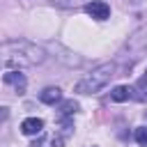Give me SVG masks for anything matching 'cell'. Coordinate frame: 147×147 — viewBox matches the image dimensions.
Returning a JSON list of instances; mask_svg holds the SVG:
<instances>
[{
    "label": "cell",
    "mask_w": 147,
    "mask_h": 147,
    "mask_svg": "<svg viewBox=\"0 0 147 147\" xmlns=\"http://www.w3.org/2000/svg\"><path fill=\"white\" fill-rule=\"evenodd\" d=\"M53 5H57V7H76L78 2H83V0H51Z\"/></svg>",
    "instance_id": "obj_10"
},
{
    "label": "cell",
    "mask_w": 147,
    "mask_h": 147,
    "mask_svg": "<svg viewBox=\"0 0 147 147\" xmlns=\"http://www.w3.org/2000/svg\"><path fill=\"white\" fill-rule=\"evenodd\" d=\"M140 85H142V87L147 85V69H145V74H142V78H140Z\"/></svg>",
    "instance_id": "obj_12"
},
{
    "label": "cell",
    "mask_w": 147,
    "mask_h": 147,
    "mask_svg": "<svg viewBox=\"0 0 147 147\" xmlns=\"http://www.w3.org/2000/svg\"><path fill=\"white\" fill-rule=\"evenodd\" d=\"M133 138H136V142L140 147H147V126H138L136 133H133Z\"/></svg>",
    "instance_id": "obj_9"
},
{
    "label": "cell",
    "mask_w": 147,
    "mask_h": 147,
    "mask_svg": "<svg viewBox=\"0 0 147 147\" xmlns=\"http://www.w3.org/2000/svg\"><path fill=\"white\" fill-rule=\"evenodd\" d=\"M46 60V51L28 39H9L0 44V69L21 71L37 67Z\"/></svg>",
    "instance_id": "obj_1"
},
{
    "label": "cell",
    "mask_w": 147,
    "mask_h": 147,
    "mask_svg": "<svg viewBox=\"0 0 147 147\" xmlns=\"http://www.w3.org/2000/svg\"><path fill=\"white\" fill-rule=\"evenodd\" d=\"M129 96H131V90L126 85H117V87L110 90V99L113 101H129Z\"/></svg>",
    "instance_id": "obj_7"
},
{
    "label": "cell",
    "mask_w": 147,
    "mask_h": 147,
    "mask_svg": "<svg viewBox=\"0 0 147 147\" xmlns=\"http://www.w3.org/2000/svg\"><path fill=\"white\" fill-rule=\"evenodd\" d=\"M39 99H41L44 103H48V106H55V103L62 99V90H60V87H46V90L39 92Z\"/></svg>",
    "instance_id": "obj_6"
},
{
    "label": "cell",
    "mask_w": 147,
    "mask_h": 147,
    "mask_svg": "<svg viewBox=\"0 0 147 147\" xmlns=\"http://www.w3.org/2000/svg\"><path fill=\"white\" fill-rule=\"evenodd\" d=\"M113 76H115V64H99L96 69H92L76 83V92L78 94H96L110 83Z\"/></svg>",
    "instance_id": "obj_2"
},
{
    "label": "cell",
    "mask_w": 147,
    "mask_h": 147,
    "mask_svg": "<svg viewBox=\"0 0 147 147\" xmlns=\"http://www.w3.org/2000/svg\"><path fill=\"white\" fill-rule=\"evenodd\" d=\"M85 11H87L92 18H96V21H106V18L110 16V7H108L103 0H92V2H87V5H85Z\"/></svg>",
    "instance_id": "obj_3"
},
{
    "label": "cell",
    "mask_w": 147,
    "mask_h": 147,
    "mask_svg": "<svg viewBox=\"0 0 147 147\" xmlns=\"http://www.w3.org/2000/svg\"><path fill=\"white\" fill-rule=\"evenodd\" d=\"M76 110H78V103H76L74 99L62 101V106H60V115H62V117H69V115H74Z\"/></svg>",
    "instance_id": "obj_8"
},
{
    "label": "cell",
    "mask_w": 147,
    "mask_h": 147,
    "mask_svg": "<svg viewBox=\"0 0 147 147\" xmlns=\"http://www.w3.org/2000/svg\"><path fill=\"white\" fill-rule=\"evenodd\" d=\"M7 117H9V108H5V106H2V108H0V122H5Z\"/></svg>",
    "instance_id": "obj_11"
},
{
    "label": "cell",
    "mask_w": 147,
    "mask_h": 147,
    "mask_svg": "<svg viewBox=\"0 0 147 147\" xmlns=\"http://www.w3.org/2000/svg\"><path fill=\"white\" fill-rule=\"evenodd\" d=\"M2 80H5L7 85H14L18 94L25 92V76H23L21 71H7V74L2 76Z\"/></svg>",
    "instance_id": "obj_4"
},
{
    "label": "cell",
    "mask_w": 147,
    "mask_h": 147,
    "mask_svg": "<svg viewBox=\"0 0 147 147\" xmlns=\"http://www.w3.org/2000/svg\"><path fill=\"white\" fill-rule=\"evenodd\" d=\"M41 129H44V122L39 117H28L21 122V131L25 136H37V133H41Z\"/></svg>",
    "instance_id": "obj_5"
}]
</instances>
